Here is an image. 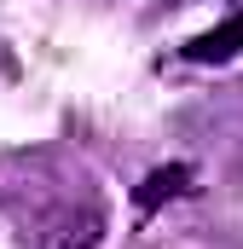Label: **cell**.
<instances>
[]
</instances>
